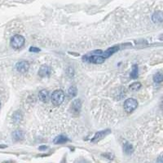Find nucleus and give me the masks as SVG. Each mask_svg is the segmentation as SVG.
Returning <instances> with one entry per match:
<instances>
[{"label":"nucleus","instance_id":"obj_20","mask_svg":"<svg viewBox=\"0 0 163 163\" xmlns=\"http://www.w3.org/2000/svg\"><path fill=\"white\" fill-rule=\"evenodd\" d=\"M102 156L104 157H106V158H108V159L109 160H113L114 159V156L112 154V153H110V152H107V153H103L102 154Z\"/></svg>","mask_w":163,"mask_h":163},{"label":"nucleus","instance_id":"obj_11","mask_svg":"<svg viewBox=\"0 0 163 163\" xmlns=\"http://www.w3.org/2000/svg\"><path fill=\"white\" fill-rule=\"evenodd\" d=\"M152 21L154 23H162L163 21V13L162 11H155L152 16Z\"/></svg>","mask_w":163,"mask_h":163},{"label":"nucleus","instance_id":"obj_5","mask_svg":"<svg viewBox=\"0 0 163 163\" xmlns=\"http://www.w3.org/2000/svg\"><path fill=\"white\" fill-rule=\"evenodd\" d=\"M82 102L79 99H74L70 105V112L74 115H78L81 112Z\"/></svg>","mask_w":163,"mask_h":163},{"label":"nucleus","instance_id":"obj_9","mask_svg":"<svg viewBox=\"0 0 163 163\" xmlns=\"http://www.w3.org/2000/svg\"><path fill=\"white\" fill-rule=\"evenodd\" d=\"M51 69L47 65H42L39 70V75L42 78L48 77L51 74Z\"/></svg>","mask_w":163,"mask_h":163},{"label":"nucleus","instance_id":"obj_12","mask_svg":"<svg viewBox=\"0 0 163 163\" xmlns=\"http://www.w3.org/2000/svg\"><path fill=\"white\" fill-rule=\"evenodd\" d=\"M69 141V139L64 136V135H58L56 138L54 139L53 143L55 144H65L66 142Z\"/></svg>","mask_w":163,"mask_h":163},{"label":"nucleus","instance_id":"obj_21","mask_svg":"<svg viewBox=\"0 0 163 163\" xmlns=\"http://www.w3.org/2000/svg\"><path fill=\"white\" fill-rule=\"evenodd\" d=\"M29 51L30 52H39L40 49H39V47H36V46H31L29 48Z\"/></svg>","mask_w":163,"mask_h":163},{"label":"nucleus","instance_id":"obj_13","mask_svg":"<svg viewBox=\"0 0 163 163\" xmlns=\"http://www.w3.org/2000/svg\"><path fill=\"white\" fill-rule=\"evenodd\" d=\"M24 137H25V135H24V133L21 131L17 130V131H15L12 133V138H13L15 141H20V140L23 139Z\"/></svg>","mask_w":163,"mask_h":163},{"label":"nucleus","instance_id":"obj_25","mask_svg":"<svg viewBox=\"0 0 163 163\" xmlns=\"http://www.w3.org/2000/svg\"><path fill=\"white\" fill-rule=\"evenodd\" d=\"M0 108H1V101H0Z\"/></svg>","mask_w":163,"mask_h":163},{"label":"nucleus","instance_id":"obj_22","mask_svg":"<svg viewBox=\"0 0 163 163\" xmlns=\"http://www.w3.org/2000/svg\"><path fill=\"white\" fill-rule=\"evenodd\" d=\"M157 163H163V155L160 156L157 160Z\"/></svg>","mask_w":163,"mask_h":163},{"label":"nucleus","instance_id":"obj_17","mask_svg":"<svg viewBox=\"0 0 163 163\" xmlns=\"http://www.w3.org/2000/svg\"><path fill=\"white\" fill-rule=\"evenodd\" d=\"M141 83L140 82H133L132 84L130 85L129 87V89L132 91V92H136V91H139V89L141 88Z\"/></svg>","mask_w":163,"mask_h":163},{"label":"nucleus","instance_id":"obj_10","mask_svg":"<svg viewBox=\"0 0 163 163\" xmlns=\"http://www.w3.org/2000/svg\"><path fill=\"white\" fill-rule=\"evenodd\" d=\"M39 99H40L41 101H43V103H47V102L49 101L50 99V95L48 91H46V90H42V91H40L39 93Z\"/></svg>","mask_w":163,"mask_h":163},{"label":"nucleus","instance_id":"obj_24","mask_svg":"<svg viewBox=\"0 0 163 163\" xmlns=\"http://www.w3.org/2000/svg\"><path fill=\"white\" fill-rule=\"evenodd\" d=\"M161 108H162V109L163 110V101H162V103L161 104Z\"/></svg>","mask_w":163,"mask_h":163},{"label":"nucleus","instance_id":"obj_16","mask_svg":"<svg viewBox=\"0 0 163 163\" xmlns=\"http://www.w3.org/2000/svg\"><path fill=\"white\" fill-rule=\"evenodd\" d=\"M77 94H78V89L76 87H70L69 89V91H68V95L70 97V98H74L75 96H77Z\"/></svg>","mask_w":163,"mask_h":163},{"label":"nucleus","instance_id":"obj_23","mask_svg":"<svg viewBox=\"0 0 163 163\" xmlns=\"http://www.w3.org/2000/svg\"><path fill=\"white\" fill-rule=\"evenodd\" d=\"M47 149H48V147H47V146H45V145L40 146V147L39 148V150H41V151H44V150H46Z\"/></svg>","mask_w":163,"mask_h":163},{"label":"nucleus","instance_id":"obj_3","mask_svg":"<svg viewBox=\"0 0 163 163\" xmlns=\"http://www.w3.org/2000/svg\"><path fill=\"white\" fill-rule=\"evenodd\" d=\"M25 38L22 35H20V34H16V35L12 36L11 38V41H10L11 46L15 48V49L21 48L22 46L25 45Z\"/></svg>","mask_w":163,"mask_h":163},{"label":"nucleus","instance_id":"obj_8","mask_svg":"<svg viewBox=\"0 0 163 163\" xmlns=\"http://www.w3.org/2000/svg\"><path fill=\"white\" fill-rule=\"evenodd\" d=\"M119 50H120V46H119V45H118V46H111L109 48H108L105 51H104L102 56H103V57L104 59L109 58V57L111 56H113L114 53L117 52Z\"/></svg>","mask_w":163,"mask_h":163},{"label":"nucleus","instance_id":"obj_1","mask_svg":"<svg viewBox=\"0 0 163 163\" xmlns=\"http://www.w3.org/2000/svg\"><path fill=\"white\" fill-rule=\"evenodd\" d=\"M65 94L62 90H56L51 96V100L54 106H60L64 102Z\"/></svg>","mask_w":163,"mask_h":163},{"label":"nucleus","instance_id":"obj_2","mask_svg":"<svg viewBox=\"0 0 163 163\" xmlns=\"http://www.w3.org/2000/svg\"><path fill=\"white\" fill-rule=\"evenodd\" d=\"M82 60L84 62H89V63H92V64H99L104 63L105 59L104 58L103 56H97V55L88 53L82 56Z\"/></svg>","mask_w":163,"mask_h":163},{"label":"nucleus","instance_id":"obj_14","mask_svg":"<svg viewBox=\"0 0 163 163\" xmlns=\"http://www.w3.org/2000/svg\"><path fill=\"white\" fill-rule=\"evenodd\" d=\"M134 151V148L131 144H130L129 142H126L123 145V152L127 154V155H131V153Z\"/></svg>","mask_w":163,"mask_h":163},{"label":"nucleus","instance_id":"obj_6","mask_svg":"<svg viewBox=\"0 0 163 163\" xmlns=\"http://www.w3.org/2000/svg\"><path fill=\"white\" fill-rule=\"evenodd\" d=\"M110 131L109 129H107V130H103V131H98V132H96V135H94V137L92 139V142L93 143H98L100 140H102L105 136H107L108 135H109Z\"/></svg>","mask_w":163,"mask_h":163},{"label":"nucleus","instance_id":"obj_19","mask_svg":"<svg viewBox=\"0 0 163 163\" xmlns=\"http://www.w3.org/2000/svg\"><path fill=\"white\" fill-rule=\"evenodd\" d=\"M12 119H13V121H14L15 122H16V123L20 122L22 120L21 114V113H20L19 111L16 112V113L13 114V116H12Z\"/></svg>","mask_w":163,"mask_h":163},{"label":"nucleus","instance_id":"obj_15","mask_svg":"<svg viewBox=\"0 0 163 163\" xmlns=\"http://www.w3.org/2000/svg\"><path fill=\"white\" fill-rule=\"evenodd\" d=\"M139 75V69H138V66L137 64H134L132 66V70H131V78H132L133 79H136L138 78Z\"/></svg>","mask_w":163,"mask_h":163},{"label":"nucleus","instance_id":"obj_18","mask_svg":"<svg viewBox=\"0 0 163 163\" xmlns=\"http://www.w3.org/2000/svg\"><path fill=\"white\" fill-rule=\"evenodd\" d=\"M153 82L156 83H161L163 82V74L161 73H157L153 76Z\"/></svg>","mask_w":163,"mask_h":163},{"label":"nucleus","instance_id":"obj_4","mask_svg":"<svg viewBox=\"0 0 163 163\" xmlns=\"http://www.w3.org/2000/svg\"><path fill=\"white\" fill-rule=\"evenodd\" d=\"M137 107H138V101L133 98L126 99V101L124 102V109L128 114L134 112L137 109Z\"/></svg>","mask_w":163,"mask_h":163},{"label":"nucleus","instance_id":"obj_7","mask_svg":"<svg viewBox=\"0 0 163 163\" xmlns=\"http://www.w3.org/2000/svg\"><path fill=\"white\" fill-rule=\"evenodd\" d=\"M16 70L21 73V74H25L29 69V64L28 61L25 60H22V61H19L16 64Z\"/></svg>","mask_w":163,"mask_h":163}]
</instances>
